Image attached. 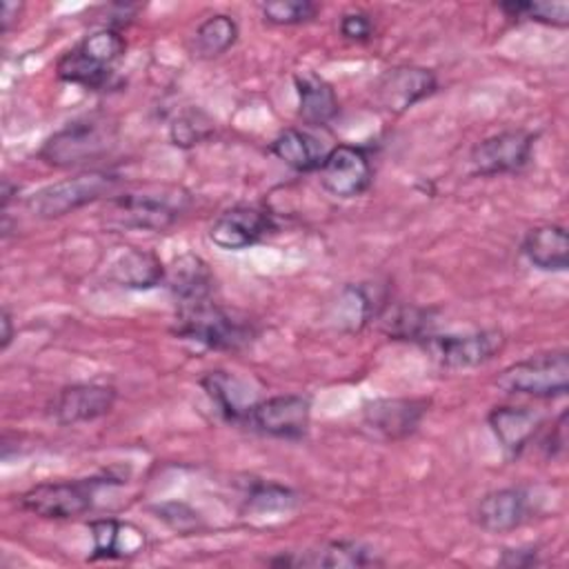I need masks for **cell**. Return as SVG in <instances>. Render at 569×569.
Here are the masks:
<instances>
[{
  "mask_svg": "<svg viewBox=\"0 0 569 569\" xmlns=\"http://www.w3.org/2000/svg\"><path fill=\"white\" fill-rule=\"evenodd\" d=\"M173 333L207 349L236 351L240 347H247L256 338V327L249 318L222 309L209 298L202 302L180 305Z\"/></svg>",
  "mask_w": 569,
  "mask_h": 569,
  "instance_id": "obj_1",
  "label": "cell"
},
{
  "mask_svg": "<svg viewBox=\"0 0 569 569\" xmlns=\"http://www.w3.org/2000/svg\"><path fill=\"white\" fill-rule=\"evenodd\" d=\"M93 536V558H116L122 556V525L104 518L91 522Z\"/></svg>",
  "mask_w": 569,
  "mask_h": 569,
  "instance_id": "obj_30",
  "label": "cell"
},
{
  "mask_svg": "<svg viewBox=\"0 0 569 569\" xmlns=\"http://www.w3.org/2000/svg\"><path fill=\"white\" fill-rule=\"evenodd\" d=\"M116 142V129L104 118H84L56 131L40 149V158L53 167H76L102 158Z\"/></svg>",
  "mask_w": 569,
  "mask_h": 569,
  "instance_id": "obj_4",
  "label": "cell"
},
{
  "mask_svg": "<svg viewBox=\"0 0 569 569\" xmlns=\"http://www.w3.org/2000/svg\"><path fill=\"white\" fill-rule=\"evenodd\" d=\"M251 507H258V509H271V507H278V509H287L291 502H293V496L289 489L284 487H278V485H264L260 489H256L249 498Z\"/></svg>",
  "mask_w": 569,
  "mask_h": 569,
  "instance_id": "obj_32",
  "label": "cell"
},
{
  "mask_svg": "<svg viewBox=\"0 0 569 569\" xmlns=\"http://www.w3.org/2000/svg\"><path fill=\"white\" fill-rule=\"evenodd\" d=\"M238 38V24L231 16L216 13L209 16L204 22L193 33V56L198 58H218L222 56L229 47H233Z\"/></svg>",
  "mask_w": 569,
  "mask_h": 569,
  "instance_id": "obj_25",
  "label": "cell"
},
{
  "mask_svg": "<svg viewBox=\"0 0 569 569\" xmlns=\"http://www.w3.org/2000/svg\"><path fill=\"white\" fill-rule=\"evenodd\" d=\"M527 518V493L516 487L487 493L476 509L478 525L489 533H505L520 527Z\"/></svg>",
  "mask_w": 569,
  "mask_h": 569,
  "instance_id": "obj_17",
  "label": "cell"
},
{
  "mask_svg": "<svg viewBox=\"0 0 569 569\" xmlns=\"http://www.w3.org/2000/svg\"><path fill=\"white\" fill-rule=\"evenodd\" d=\"M427 411L425 400L416 398H382L362 407L365 425L385 440H400L413 433Z\"/></svg>",
  "mask_w": 569,
  "mask_h": 569,
  "instance_id": "obj_15",
  "label": "cell"
},
{
  "mask_svg": "<svg viewBox=\"0 0 569 569\" xmlns=\"http://www.w3.org/2000/svg\"><path fill=\"white\" fill-rule=\"evenodd\" d=\"M431 358L447 369H469L491 360L505 345L498 329H482L462 336H427L422 340Z\"/></svg>",
  "mask_w": 569,
  "mask_h": 569,
  "instance_id": "obj_9",
  "label": "cell"
},
{
  "mask_svg": "<svg viewBox=\"0 0 569 569\" xmlns=\"http://www.w3.org/2000/svg\"><path fill=\"white\" fill-rule=\"evenodd\" d=\"M164 267L153 251L127 249L109 267V278L127 289H153L164 280Z\"/></svg>",
  "mask_w": 569,
  "mask_h": 569,
  "instance_id": "obj_20",
  "label": "cell"
},
{
  "mask_svg": "<svg viewBox=\"0 0 569 569\" xmlns=\"http://www.w3.org/2000/svg\"><path fill=\"white\" fill-rule=\"evenodd\" d=\"M496 385L505 393L516 396H565L569 389V356L560 349L518 360L500 371Z\"/></svg>",
  "mask_w": 569,
  "mask_h": 569,
  "instance_id": "obj_5",
  "label": "cell"
},
{
  "mask_svg": "<svg viewBox=\"0 0 569 569\" xmlns=\"http://www.w3.org/2000/svg\"><path fill=\"white\" fill-rule=\"evenodd\" d=\"M500 9L509 18L518 20H533L551 27H567L569 24V2L565 0H542V2H502Z\"/></svg>",
  "mask_w": 569,
  "mask_h": 569,
  "instance_id": "obj_27",
  "label": "cell"
},
{
  "mask_svg": "<svg viewBox=\"0 0 569 569\" xmlns=\"http://www.w3.org/2000/svg\"><path fill=\"white\" fill-rule=\"evenodd\" d=\"M538 562V549H507L500 558L502 567H531Z\"/></svg>",
  "mask_w": 569,
  "mask_h": 569,
  "instance_id": "obj_35",
  "label": "cell"
},
{
  "mask_svg": "<svg viewBox=\"0 0 569 569\" xmlns=\"http://www.w3.org/2000/svg\"><path fill=\"white\" fill-rule=\"evenodd\" d=\"M202 387L209 393V398L218 405L220 413L231 422H244L247 411L253 402L244 400L247 387L231 373L224 371H209L202 378Z\"/></svg>",
  "mask_w": 569,
  "mask_h": 569,
  "instance_id": "obj_24",
  "label": "cell"
},
{
  "mask_svg": "<svg viewBox=\"0 0 569 569\" xmlns=\"http://www.w3.org/2000/svg\"><path fill=\"white\" fill-rule=\"evenodd\" d=\"M118 176L109 171H84L73 178L47 184L27 200V209L36 218H60L89 202H96L113 191Z\"/></svg>",
  "mask_w": 569,
  "mask_h": 569,
  "instance_id": "obj_6",
  "label": "cell"
},
{
  "mask_svg": "<svg viewBox=\"0 0 569 569\" xmlns=\"http://www.w3.org/2000/svg\"><path fill=\"white\" fill-rule=\"evenodd\" d=\"M156 513L160 520H164L171 529H176L180 533H189L202 525L200 516L184 502H164V505L156 507Z\"/></svg>",
  "mask_w": 569,
  "mask_h": 569,
  "instance_id": "obj_31",
  "label": "cell"
},
{
  "mask_svg": "<svg viewBox=\"0 0 569 569\" xmlns=\"http://www.w3.org/2000/svg\"><path fill=\"white\" fill-rule=\"evenodd\" d=\"M213 131V122L202 111H187L178 116L171 124V142L176 147H193L209 138Z\"/></svg>",
  "mask_w": 569,
  "mask_h": 569,
  "instance_id": "obj_28",
  "label": "cell"
},
{
  "mask_svg": "<svg viewBox=\"0 0 569 569\" xmlns=\"http://www.w3.org/2000/svg\"><path fill=\"white\" fill-rule=\"evenodd\" d=\"M522 253L542 271H565L569 264V236L560 224H540L527 231Z\"/></svg>",
  "mask_w": 569,
  "mask_h": 569,
  "instance_id": "obj_18",
  "label": "cell"
},
{
  "mask_svg": "<svg viewBox=\"0 0 569 569\" xmlns=\"http://www.w3.org/2000/svg\"><path fill=\"white\" fill-rule=\"evenodd\" d=\"M536 136L522 129H509L493 133L478 142L469 153V164L476 176H498L520 171L533 149Z\"/></svg>",
  "mask_w": 569,
  "mask_h": 569,
  "instance_id": "obj_10",
  "label": "cell"
},
{
  "mask_svg": "<svg viewBox=\"0 0 569 569\" xmlns=\"http://www.w3.org/2000/svg\"><path fill=\"white\" fill-rule=\"evenodd\" d=\"M309 418H311L309 398L287 393V396H271L253 402L247 411L244 422L264 436L298 440L307 433Z\"/></svg>",
  "mask_w": 569,
  "mask_h": 569,
  "instance_id": "obj_8",
  "label": "cell"
},
{
  "mask_svg": "<svg viewBox=\"0 0 569 569\" xmlns=\"http://www.w3.org/2000/svg\"><path fill=\"white\" fill-rule=\"evenodd\" d=\"M124 38L118 29L102 27L71 47L58 60L56 73L64 82L98 89L109 80L113 64L124 53Z\"/></svg>",
  "mask_w": 569,
  "mask_h": 569,
  "instance_id": "obj_3",
  "label": "cell"
},
{
  "mask_svg": "<svg viewBox=\"0 0 569 569\" xmlns=\"http://www.w3.org/2000/svg\"><path fill=\"white\" fill-rule=\"evenodd\" d=\"M109 482L111 478H76V480L40 482L20 496V507L40 518H53V520L78 518L91 509L96 491Z\"/></svg>",
  "mask_w": 569,
  "mask_h": 569,
  "instance_id": "obj_7",
  "label": "cell"
},
{
  "mask_svg": "<svg viewBox=\"0 0 569 569\" xmlns=\"http://www.w3.org/2000/svg\"><path fill=\"white\" fill-rule=\"evenodd\" d=\"M164 280L180 305L202 302L213 293V276L207 262L193 253L176 258L173 267L164 273Z\"/></svg>",
  "mask_w": 569,
  "mask_h": 569,
  "instance_id": "obj_19",
  "label": "cell"
},
{
  "mask_svg": "<svg viewBox=\"0 0 569 569\" xmlns=\"http://www.w3.org/2000/svg\"><path fill=\"white\" fill-rule=\"evenodd\" d=\"M567 411H562L556 420V425L551 427L549 436L545 438L542 442V449L547 453V458H558L565 453V447H567Z\"/></svg>",
  "mask_w": 569,
  "mask_h": 569,
  "instance_id": "obj_34",
  "label": "cell"
},
{
  "mask_svg": "<svg viewBox=\"0 0 569 569\" xmlns=\"http://www.w3.org/2000/svg\"><path fill=\"white\" fill-rule=\"evenodd\" d=\"M116 389L98 382H76L62 387L51 405V413L60 425H78L96 420L111 411Z\"/></svg>",
  "mask_w": 569,
  "mask_h": 569,
  "instance_id": "obj_14",
  "label": "cell"
},
{
  "mask_svg": "<svg viewBox=\"0 0 569 569\" xmlns=\"http://www.w3.org/2000/svg\"><path fill=\"white\" fill-rule=\"evenodd\" d=\"M269 149L278 160H282L287 167H291L296 171L320 169V164L327 156L322 151L320 142L300 129H284L280 136L273 138Z\"/></svg>",
  "mask_w": 569,
  "mask_h": 569,
  "instance_id": "obj_23",
  "label": "cell"
},
{
  "mask_svg": "<svg viewBox=\"0 0 569 569\" xmlns=\"http://www.w3.org/2000/svg\"><path fill=\"white\" fill-rule=\"evenodd\" d=\"M20 11H22V4H20V2H9V0H4L2 7H0V29H2V31H9L11 22L20 16Z\"/></svg>",
  "mask_w": 569,
  "mask_h": 569,
  "instance_id": "obj_36",
  "label": "cell"
},
{
  "mask_svg": "<svg viewBox=\"0 0 569 569\" xmlns=\"http://www.w3.org/2000/svg\"><path fill=\"white\" fill-rule=\"evenodd\" d=\"M438 87V80L431 69L413 67V64H400L393 69H387L382 78L378 80L376 93L378 102L391 111L402 113L416 102L431 96Z\"/></svg>",
  "mask_w": 569,
  "mask_h": 569,
  "instance_id": "obj_13",
  "label": "cell"
},
{
  "mask_svg": "<svg viewBox=\"0 0 569 569\" xmlns=\"http://www.w3.org/2000/svg\"><path fill=\"white\" fill-rule=\"evenodd\" d=\"M487 420L509 456H518L542 427V416L529 407H496Z\"/></svg>",
  "mask_w": 569,
  "mask_h": 569,
  "instance_id": "obj_16",
  "label": "cell"
},
{
  "mask_svg": "<svg viewBox=\"0 0 569 569\" xmlns=\"http://www.w3.org/2000/svg\"><path fill=\"white\" fill-rule=\"evenodd\" d=\"M318 171L320 184L336 198H356L371 184L369 158L353 144H338L327 151Z\"/></svg>",
  "mask_w": 569,
  "mask_h": 569,
  "instance_id": "obj_11",
  "label": "cell"
},
{
  "mask_svg": "<svg viewBox=\"0 0 569 569\" xmlns=\"http://www.w3.org/2000/svg\"><path fill=\"white\" fill-rule=\"evenodd\" d=\"M296 91H298V104H300V118L307 124L322 127L333 120L338 113V98L333 87L316 76V73H300L296 76Z\"/></svg>",
  "mask_w": 569,
  "mask_h": 569,
  "instance_id": "obj_22",
  "label": "cell"
},
{
  "mask_svg": "<svg viewBox=\"0 0 569 569\" xmlns=\"http://www.w3.org/2000/svg\"><path fill=\"white\" fill-rule=\"evenodd\" d=\"M189 202V193L180 187L129 191L107 202V222L118 229L162 231L187 211Z\"/></svg>",
  "mask_w": 569,
  "mask_h": 569,
  "instance_id": "obj_2",
  "label": "cell"
},
{
  "mask_svg": "<svg viewBox=\"0 0 569 569\" xmlns=\"http://www.w3.org/2000/svg\"><path fill=\"white\" fill-rule=\"evenodd\" d=\"M376 553L360 545V542H351V540H338V542H329L316 551H307L300 558H273L271 565H296V567H367V565H376Z\"/></svg>",
  "mask_w": 569,
  "mask_h": 569,
  "instance_id": "obj_21",
  "label": "cell"
},
{
  "mask_svg": "<svg viewBox=\"0 0 569 569\" xmlns=\"http://www.w3.org/2000/svg\"><path fill=\"white\" fill-rule=\"evenodd\" d=\"M340 33L349 40H356V42H362V40H369L371 33H373V24L369 20L367 13L362 11H351V13H345L342 20H340Z\"/></svg>",
  "mask_w": 569,
  "mask_h": 569,
  "instance_id": "obj_33",
  "label": "cell"
},
{
  "mask_svg": "<svg viewBox=\"0 0 569 569\" xmlns=\"http://www.w3.org/2000/svg\"><path fill=\"white\" fill-rule=\"evenodd\" d=\"M273 229V218L267 209L238 204L222 211L209 227V238L216 247L240 251L262 240Z\"/></svg>",
  "mask_w": 569,
  "mask_h": 569,
  "instance_id": "obj_12",
  "label": "cell"
},
{
  "mask_svg": "<svg viewBox=\"0 0 569 569\" xmlns=\"http://www.w3.org/2000/svg\"><path fill=\"white\" fill-rule=\"evenodd\" d=\"M262 16L271 24H300L316 16V4L309 0H273L262 4Z\"/></svg>",
  "mask_w": 569,
  "mask_h": 569,
  "instance_id": "obj_29",
  "label": "cell"
},
{
  "mask_svg": "<svg viewBox=\"0 0 569 569\" xmlns=\"http://www.w3.org/2000/svg\"><path fill=\"white\" fill-rule=\"evenodd\" d=\"M431 327H433V320L427 309L396 307V309H387L382 313V329L391 338L425 340L427 336H431Z\"/></svg>",
  "mask_w": 569,
  "mask_h": 569,
  "instance_id": "obj_26",
  "label": "cell"
},
{
  "mask_svg": "<svg viewBox=\"0 0 569 569\" xmlns=\"http://www.w3.org/2000/svg\"><path fill=\"white\" fill-rule=\"evenodd\" d=\"M0 325H2V333H0V349H7L13 340V318L9 313V309H2L0 313Z\"/></svg>",
  "mask_w": 569,
  "mask_h": 569,
  "instance_id": "obj_37",
  "label": "cell"
}]
</instances>
